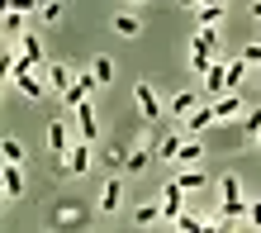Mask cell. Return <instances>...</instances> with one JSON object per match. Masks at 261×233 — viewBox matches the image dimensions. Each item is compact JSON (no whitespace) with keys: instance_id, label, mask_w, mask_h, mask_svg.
<instances>
[{"instance_id":"obj_5","label":"cell","mask_w":261,"mask_h":233,"mask_svg":"<svg viewBox=\"0 0 261 233\" xmlns=\"http://www.w3.org/2000/svg\"><path fill=\"white\" fill-rule=\"evenodd\" d=\"M195 53L219 57V34H214V24H199V34H195Z\"/></svg>"},{"instance_id":"obj_36","label":"cell","mask_w":261,"mask_h":233,"mask_svg":"<svg viewBox=\"0 0 261 233\" xmlns=\"http://www.w3.org/2000/svg\"><path fill=\"white\" fill-rule=\"evenodd\" d=\"M180 5H199V0H180Z\"/></svg>"},{"instance_id":"obj_31","label":"cell","mask_w":261,"mask_h":233,"mask_svg":"<svg viewBox=\"0 0 261 233\" xmlns=\"http://www.w3.org/2000/svg\"><path fill=\"white\" fill-rule=\"evenodd\" d=\"M176 228H186V233H199L204 224H199V219H190V214H180V219H176Z\"/></svg>"},{"instance_id":"obj_29","label":"cell","mask_w":261,"mask_h":233,"mask_svg":"<svg viewBox=\"0 0 261 233\" xmlns=\"http://www.w3.org/2000/svg\"><path fill=\"white\" fill-rule=\"evenodd\" d=\"M5 10H19V14H34L38 0H5Z\"/></svg>"},{"instance_id":"obj_21","label":"cell","mask_w":261,"mask_h":233,"mask_svg":"<svg viewBox=\"0 0 261 233\" xmlns=\"http://www.w3.org/2000/svg\"><path fill=\"white\" fill-rule=\"evenodd\" d=\"M219 191H223V200H242V181H238V176H223Z\"/></svg>"},{"instance_id":"obj_34","label":"cell","mask_w":261,"mask_h":233,"mask_svg":"<svg viewBox=\"0 0 261 233\" xmlns=\"http://www.w3.org/2000/svg\"><path fill=\"white\" fill-rule=\"evenodd\" d=\"M252 224H256V228H261V205H252Z\"/></svg>"},{"instance_id":"obj_14","label":"cell","mask_w":261,"mask_h":233,"mask_svg":"<svg viewBox=\"0 0 261 233\" xmlns=\"http://www.w3.org/2000/svg\"><path fill=\"white\" fill-rule=\"evenodd\" d=\"M199 24H223V0H204L199 5Z\"/></svg>"},{"instance_id":"obj_26","label":"cell","mask_w":261,"mask_h":233,"mask_svg":"<svg viewBox=\"0 0 261 233\" xmlns=\"http://www.w3.org/2000/svg\"><path fill=\"white\" fill-rule=\"evenodd\" d=\"M190 105H195V96H190V90H180V96L171 100V114H186V110H190Z\"/></svg>"},{"instance_id":"obj_9","label":"cell","mask_w":261,"mask_h":233,"mask_svg":"<svg viewBox=\"0 0 261 233\" xmlns=\"http://www.w3.org/2000/svg\"><path fill=\"white\" fill-rule=\"evenodd\" d=\"M214 119H219V110H214V105H204V110H195V114L186 119V133H199V129H209Z\"/></svg>"},{"instance_id":"obj_16","label":"cell","mask_w":261,"mask_h":233,"mask_svg":"<svg viewBox=\"0 0 261 233\" xmlns=\"http://www.w3.org/2000/svg\"><path fill=\"white\" fill-rule=\"evenodd\" d=\"M176 181H180V185H186V191H199V185H204V181H209V172H199V167H186V172H180Z\"/></svg>"},{"instance_id":"obj_2","label":"cell","mask_w":261,"mask_h":233,"mask_svg":"<svg viewBox=\"0 0 261 233\" xmlns=\"http://www.w3.org/2000/svg\"><path fill=\"white\" fill-rule=\"evenodd\" d=\"M133 100H138V110H143V119H157L162 114V100H157V90H152L147 81L133 86Z\"/></svg>"},{"instance_id":"obj_30","label":"cell","mask_w":261,"mask_h":233,"mask_svg":"<svg viewBox=\"0 0 261 233\" xmlns=\"http://www.w3.org/2000/svg\"><path fill=\"white\" fill-rule=\"evenodd\" d=\"M242 62H247V67H261V43H252V48H242Z\"/></svg>"},{"instance_id":"obj_22","label":"cell","mask_w":261,"mask_h":233,"mask_svg":"<svg viewBox=\"0 0 261 233\" xmlns=\"http://www.w3.org/2000/svg\"><path fill=\"white\" fill-rule=\"evenodd\" d=\"M199 157H204V148H199V143H186V148H180V167H195Z\"/></svg>"},{"instance_id":"obj_27","label":"cell","mask_w":261,"mask_h":233,"mask_svg":"<svg viewBox=\"0 0 261 233\" xmlns=\"http://www.w3.org/2000/svg\"><path fill=\"white\" fill-rule=\"evenodd\" d=\"M124 167H128V172H143V167H147V148H143V152H128Z\"/></svg>"},{"instance_id":"obj_17","label":"cell","mask_w":261,"mask_h":233,"mask_svg":"<svg viewBox=\"0 0 261 233\" xmlns=\"http://www.w3.org/2000/svg\"><path fill=\"white\" fill-rule=\"evenodd\" d=\"M114 29H119L124 38H138V34H143V24H138L133 14H114Z\"/></svg>"},{"instance_id":"obj_37","label":"cell","mask_w":261,"mask_h":233,"mask_svg":"<svg viewBox=\"0 0 261 233\" xmlns=\"http://www.w3.org/2000/svg\"><path fill=\"white\" fill-rule=\"evenodd\" d=\"M256 148H261V133H256Z\"/></svg>"},{"instance_id":"obj_35","label":"cell","mask_w":261,"mask_h":233,"mask_svg":"<svg viewBox=\"0 0 261 233\" xmlns=\"http://www.w3.org/2000/svg\"><path fill=\"white\" fill-rule=\"evenodd\" d=\"M252 14H256V19H261V0H252Z\"/></svg>"},{"instance_id":"obj_13","label":"cell","mask_w":261,"mask_h":233,"mask_svg":"<svg viewBox=\"0 0 261 233\" xmlns=\"http://www.w3.org/2000/svg\"><path fill=\"white\" fill-rule=\"evenodd\" d=\"M19 53L34 57V67H38V62H43V38H38V34H24V38H19Z\"/></svg>"},{"instance_id":"obj_23","label":"cell","mask_w":261,"mask_h":233,"mask_svg":"<svg viewBox=\"0 0 261 233\" xmlns=\"http://www.w3.org/2000/svg\"><path fill=\"white\" fill-rule=\"evenodd\" d=\"M242 76H247V62H242V57H238V62H228V90H233Z\"/></svg>"},{"instance_id":"obj_20","label":"cell","mask_w":261,"mask_h":233,"mask_svg":"<svg viewBox=\"0 0 261 233\" xmlns=\"http://www.w3.org/2000/svg\"><path fill=\"white\" fill-rule=\"evenodd\" d=\"M133 219H138V228H143V224H157V219H162V205H138Z\"/></svg>"},{"instance_id":"obj_6","label":"cell","mask_w":261,"mask_h":233,"mask_svg":"<svg viewBox=\"0 0 261 233\" xmlns=\"http://www.w3.org/2000/svg\"><path fill=\"white\" fill-rule=\"evenodd\" d=\"M204 86L219 96V90H228V62H209V72H204Z\"/></svg>"},{"instance_id":"obj_25","label":"cell","mask_w":261,"mask_h":233,"mask_svg":"<svg viewBox=\"0 0 261 233\" xmlns=\"http://www.w3.org/2000/svg\"><path fill=\"white\" fill-rule=\"evenodd\" d=\"M0 152H5V162H24V148L14 143V138H5V143H0Z\"/></svg>"},{"instance_id":"obj_3","label":"cell","mask_w":261,"mask_h":233,"mask_svg":"<svg viewBox=\"0 0 261 233\" xmlns=\"http://www.w3.org/2000/svg\"><path fill=\"white\" fill-rule=\"evenodd\" d=\"M76 124H81V138H86V143H95V138H100V124H95L90 100H86V105H76Z\"/></svg>"},{"instance_id":"obj_24","label":"cell","mask_w":261,"mask_h":233,"mask_svg":"<svg viewBox=\"0 0 261 233\" xmlns=\"http://www.w3.org/2000/svg\"><path fill=\"white\" fill-rule=\"evenodd\" d=\"M57 219L62 224H81V205H57Z\"/></svg>"},{"instance_id":"obj_10","label":"cell","mask_w":261,"mask_h":233,"mask_svg":"<svg viewBox=\"0 0 261 233\" xmlns=\"http://www.w3.org/2000/svg\"><path fill=\"white\" fill-rule=\"evenodd\" d=\"M0 29H5V38H24V14H19V10H5Z\"/></svg>"},{"instance_id":"obj_15","label":"cell","mask_w":261,"mask_h":233,"mask_svg":"<svg viewBox=\"0 0 261 233\" xmlns=\"http://www.w3.org/2000/svg\"><path fill=\"white\" fill-rule=\"evenodd\" d=\"M48 148H53V152H67V129H62V119L48 124Z\"/></svg>"},{"instance_id":"obj_8","label":"cell","mask_w":261,"mask_h":233,"mask_svg":"<svg viewBox=\"0 0 261 233\" xmlns=\"http://www.w3.org/2000/svg\"><path fill=\"white\" fill-rule=\"evenodd\" d=\"M119 200H124V185H119V181H105V191H100V209H105V214H114V209H119Z\"/></svg>"},{"instance_id":"obj_33","label":"cell","mask_w":261,"mask_h":233,"mask_svg":"<svg viewBox=\"0 0 261 233\" xmlns=\"http://www.w3.org/2000/svg\"><path fill=\"white\" fill-rule=\"evenodd\" d=\"M100 162H105V167H119V162H124V152H114V148H105V152H100Z\"/></svg>"},{"instance_id":"obj_12","label":"cell","mask_w":261,"mask_h":233,"mask_svg":"<svg viewBox=\"0 0 261 233\" xmlns=\"http://www.w3.org/2000/svg\"><path fill=\"white\" fill-rule=\"evenodd\" d=\"M86 167H90V148H76V152H71V162L62 157V172H71V176H81Z\"/></svg>"},{"instance_id":"obj_18","label":"cell","mask_w":261,"mask_h":233,"mask_svg":"<svg viewBox=\"0 0 261 233\" xmlns=\"http://www.w3.org/2000/svg\"><path fill=\"white\" fill-rule=\"evenodd\" d=\"M214 110H219V119H228V114H238V110H242V96H238V90H228V96H223L219 105H214Z\"/></svg>"},{"instance_id":"obj_7","label":"cell","mask_w":261,"mask_h":233,"mask_svg":"<svg viewBox=\"0 0 261 233\" xmlns=\"http://www.w3.org/2000/svg\"><path fill=\"white\" fill-rule=\"evenodd\" d=\"M0 181H5V195H24V176H19V162H5V172H0Z\"/></svg>"},{"instance_id":"obj_11","label":"cell","mask_w":261,"mask_h":233,"mask_svg":"<svg viewBox=\"0 0 261 233\" xmlns=\"http://www.w3.org/2000/svg\"><path fill=\"white\" fill-rule=\"evenodd\" d=\"M157 148H162L157 157H166V162H180V148H186V143H180V133H166V138H162Z\"/></svg>"},{"instance_id":"obj_32","label":"cell","mask_w":261,"mask_h":233,"mask_svg":"<svg viewBox=\"0 0 261 233\" xmlns=\"http://www.w3.org/2000/svg\"><path fill=\"white\" fill-rule=\"evenodd\" d=\"M256 133H261V110L247 114V138H256Z\"/></svg>"},{"instance_id":"obj_1","label":"cell","mask_w":261,"mask_h":233,"mask_svg":"<svg viewBox=\"0 0 261 233\" xmlns=\"http://www.w3.org/2000/svg\"><path fill=\"white\" fill-rule=\"evenodd\" d=\"M180 195H186L180 181H166L162 185V224H176L180 219Z\"/></svg>"},{"instance_id":"obj_28","label":"cell","mask_w":261,"mask_h":233,"mask_svg":"<svg viewBox=\"0 0 261 233\" xmlns=\"http://www.w3.org/2000/svg\"><path fill=\"white\" fill-rule=\"evenodd\" d=\"M43 19L57 24V19H62V5H57V0H43Z\"/></svg>"},{"instance_id":"obj_4","label":"cell","mask_w":261,"mask_h":233,"mask_svg":"<svg viewBox=\"0 0 261 233\" xmlns=\"http://www.w3.org/2000/svg\"><path fill=\"white\" fill-rule=\"evenodd\" d=\"M71 81H76V72L67 67V62H48V86L53 90H67Z\"/></svg>"},{"instance_id":"obj_19","label":"cell","mask_w":261,"mask_h":233,"mask_svg":"<svg viewBox=\"0 0 261 233\" xmlns=\"http://www.w3.org/2000/svg\"><path fill=\"white\" fill-rule=\"evenodd\" d=\"M90 72H95V81L105 86V81L114 76V62H110V57H95V62H90Z\"/></svg>"}]
</instances>
